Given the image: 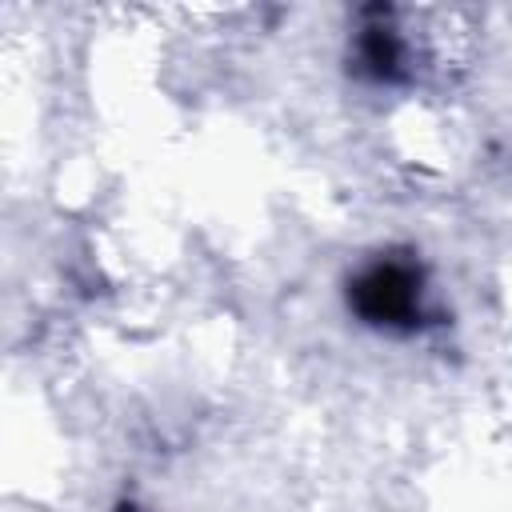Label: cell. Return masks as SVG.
<instances>
[{"label":"cell","mask_w":512,"mask_h":512,"mask_svg":"<svg viewBox=\"0 0 512 512\" xmlns=\"http://www.w3.org/2000/svg\"><path fill=\"white\" fill-rule=\"evenodd\" d=\"M424 264L412 252L388 248L372 260H364L348 284H344V304L348 312L376 328V332H420L424 324H436V312L424 300Z\"/></svg>","instance_id":"obj_1"},{"label":"cell","mask_w":512,"mask_h":512,"mask_svg":"<svg viewBox=\"0 0 512 512\" xmlns=\"http://www.w3.org/2000/svg\"><path fill=\"white\" fill-rule=\"evenodd\" d=\"M352 60H356V72H364L376 84H396L408 76V44L392 24V8H364Z\"/></svg>","instance_id":"obj_2"}]
</instances>
